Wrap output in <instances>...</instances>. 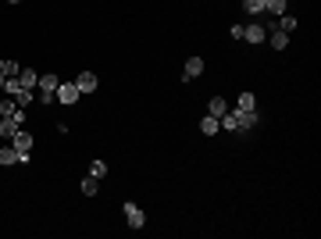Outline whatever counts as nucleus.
<instances>
[{"label": "nucleus", "instance_id": "f257e3e1", "mask_svg": "<svg viewBox=\"0 0 321 239\" xmlns=\"http://www.w3.org/2000/svg\"><path fill=\"white\" fill-rule=\"evenodd\" d=\"M7 143L18 150V164H29V154H32V132H29L25 125H22V129H18L11 140H7Z\"/></svg>", "mask_w": 321, "mask_h": 239}, {"label": "nucleus", "instance_id": "f03ea898", "mask_svg": "<svg viewBox=\"0 0 321 239\" xmlns=\"http://www.w3.org/2000/svg\"><path fill=\"white\" fill-rule=\"evenodd\" d=\"M122 211H125V222H129V229H143V225H147V214H143V211H139L132 200H125V207H122Z\"/></svg>", "mask_w": 321, "mask_h": 239}, {"label": "nucleus", "instance_id": "7ed1b4c3", "mask_svg": "<svg viewBox=\"0 0 321 239\" xmlns=\"http://www.w3.org/2000/svg\"><path fill=\"white\" fill-rule=\"evenodd\" d=\"M79 96H82V93H79V86H75V82H61V86H57V100H61L65 107H72Z\"/></svg>", "mask_w": 321, "mask_h": 239}, {"label": "nucleus", "instance_id": "20e7f679", "mask_svg": "<svg viewBox=\"0 0 321 239\" xmlns=\"http://www.w3.org/2000/svg\"><path fill=\"white\" fill-rule=\"evenodd\" d=\"M243 39H246V43H264V39H268V29H264L260 22H253V25H243Z\"/></svg>", "mask_w": 321, "mask_h": 239}, {"label": "nucleus", "instance_id": "39448f33", "mask_svg": "<svg viewBox=\"0 0 321 239\" xmlns=\"http://www.w3.org/2000/svg\"><path fill=\"white\" fill-rule=\"evenodd\" d=\"M75 86H79V93H96V89H100V79H96V72H79Z\"/></svg>", "mask_w": 321, "mask_h": 239}, {"label": "nucleus", "instance_id": "423d86ee", "mask_svg": "<svg viewBox=\"0 0 321 239\" xmlns=\"http://www.w3.org/2000/svg\"><path fill=\"white\" fill-rule=\"evenodd\" d=\"M236 122H239L236 132H250V129L260 122V114H257V107H253V111H236Z\"/></svg>", "mask_w": 321, "mask_h": 239}, {"label": "nucleus", "instance_id": "0eeeda50", "mask_svg": "<svg viewBox=\"0 0 321 239\" xmlns=\"http://www.w3.org/2000/svg\"><path fill=\"white\" fill-rule=\"evenodd\" d=\"M204 68H207V65H204V57H189V61H186L182 79H196V75H204Z\"/></svg>", "mask_w": 321, "mask_h": 239}, {"label": "nucleus", "instance_id": "6e6552de", "mask_svg": "<svg viewBox=\"0 0 321 239\" xmlns=\"http://www.w3.org/2000/svg\"><path fill=\"white\" fill-rule=\"evenodd\" d=\"M268 43H271L275 50H286V47H289V32H282V29H271V32H268Z\"/></svg>", "mask_w": 321, "mask_h": 239}, {"label": "nucleus", "instance_id": "1a4fd4ad", "mask_svg": "<svg viewBox=\"0 0 321 239\" xmlns=\"http://www.w3.org/2000/svg\"><path fill=\"white\" fill-rule=\"evenodd\" d=\"M225 111H229V100H225V96H211V100H207V114L222 118Z\"/></svg>", "mask_w": 321, "mask_h": 239}, {"label": "nucleus", "instance_id": "9d476101", "mask_svg": "<svg viewBox=\"0 0 321 239\" xmlns=\"http://www.w3.org/2000/svg\"><path fill=\"white\" fill-rule=\"evenodd\" d=\"M200 132H204V136H218V132H222L218 118H214V114H204V118H200Z\"/></svg>", "mask_w": 321, "mask_h": 239}, {"label": "nucleus", "instance_id": "9b49d317", "mask_svg": "<svg viewBox=\"0 0 321 239\" xmlns=\"http://www.w3.org/2000/svg\"><path fill=\"white\" fill-rule=\"evenodd\" d=\"M253 107H257V96L250 89H243L239 96H236V111H253Z\"/></svg>", "mask_w": 321, "mask_h": 239}, {"label": "nucleus", "instance_id": "f8f14e48", "mask_svg": "<svg viewBox=\"0 0 321 239\" xmlns=\"http://www.w3.org/2000/svg\"><path fill=\"white\" fill-rule=\"evenodd\" d=\"M79 189H82V196H96V193H100V178L86 175V178L79 182Z\"/></svg>", "mask_w": 321, "mask_h": 239}, {"label": "nucleus", "instance_id": "ddd939ff", "mask_svg": "<svg viewBox=\"0 0 321 239\" xmlns=\"http://www.w3.org/2000/svg\"><path fill=\"white\" fill-rule=\"evenodd\" d=\"M0 164H4V168H11V164H18V150H14L11 143H4V147H0Z\"/></svg>", "mask_w": 321, "mask_h": 239}, {"label": "nucleus", "instance_id": "4468645a", "mask_svg": "<svg viewBox=\"0 0 321 239\" xmlns=\"http://www.w3.org/2000/svg\"><path fill=\"white\" fill-rule=\"evenodd\" d=\"M32 100H36V93H32V89H25V86L14 93V104H18L22 111H29V104H32Z\"/></svg>", "mask_w": 321, "mask_h": 239}, {"label": "nucleus", "instance_id": "2eb2a0df", "mask_svg": "<svg viewBox=\"0 0 321 239\" xmlns=\"http://www.w3.org/2000/svg\"><path fill=\"white\" fill-rule=\"evenodd\" d=\"M18 129H22V125H18L14 118H0V140H11Z\"/></svg>", "mask_w": 321, "mask_h": 239}, {"label": "nucleus", "instance_id": "dca6fc26", "mask_svg": "<svg viewBox=\"0 0 321 239\" xmlns=\"http://www.w3.org/2000/svg\"><path fill=\"white\" fill-rule=\"evenodd\" d=\"M18 82H22L25 89H32V86L39 82V72H32V68H22V72H18Z\"/></svg>", "mask_w": 321, "mask_h": 239}, {"label": "nucleus", "instance_id": "f3484780", "mask_svg": "<svg viewBox=\"0 0 321 239\" xmlns=\"http://www.w3.org/2000/svg\"><path fill=\"white\" fill-rule=\"evenodd\" d=\"M218 125H222L225 132H236V129H239V122H236V111H225V114L218 118Z\"/></svg>", "mask_w": 321, "mask_h": 239}, {"label": "nucleus", "instance_id": "a211bd4d", "mask_svg": "<svg viewBox=\"0 0 321 239\" xmlns=\"http://www.w3.org/2000/svg\"><path fill=\"white\" fill-rule=\"evenodd\" d=\"M36 86H39L43 93H57V86H61V82H57V75H39V82H36Z\"/></svg>", "mask_w": 321, "mask_h": 239}, {"label": "nucleus", "instance_id": "6ab92c4d", "mask_svg": "<svg viewBox=\"0 0 321 239\" xmlns=\"http://www.w3.org/2000/svg\"><path fill=\"white\" fill-rule=\"evenodd\" d=\"M275 29H282V32H293L296 29V14H278V25Z\"/></svg>", "mask_w": 321, "mask_h": 239}, {"label": "nucleus", "instance_id": "aec40b11", "mask_svg": "<svg viewBox=\"0 0 321 239\" xmlns=\"http://www.w3.org/2000/svg\"><path fill=\"white\" fill-rule=\"evenodd\" d=\"M243 11H246V14H257V18H260V14H264V0H243Z\"/></svg>", "mask_w": 321, "mask_h": 239}, {"label": "nucleus", "instance_id": "412c9836", "mask_svg": "<svg viewBox=\"0 0 321 239\" xmlns=\"http://www.w3.org/2000/svg\"><path fill=\"white\" fill-rule=\"evenodd\" d=\"M86 175H93V178H104V175H107V164H104V161H93Z\"/></svg>", "mask_w": 321, "mask_h": 239}, {"label": "nucleus", "instance_id": "4be33fe9", "mask_svg": "<svg viewBox=\"0 0 321 239\" xmlns=\"http://www.w3.org/2000/svg\"><path fill=\"white\" fill-rule=\"evenodd\" d=\"M36 100H39V104H54V93H43V89H39V93H36Z\"/></svg>", "mask_w": 321, "mask_h": 239}, {"label": "nucleus", "instance_id": "5701e85b", "mask_svg": "<svg viewBox=\"0 0 321 239\" xmlns=\"http://www.w3.org/2000/svg\"><path fill=\"white\" fill-rule=\"evenodd\" d=\"M4 82H7V75H4V72H0V93H4Z\"/></svg>", "mask_w": 321, "mask_h": 239}, {"label": "nucleus", "instance_id": "b1692460", "mask_svg": "<svg viewBox=\"0 0 321 239\" xmlns=\"http://www.w3.org/2000/svg\"><path fill=\"white\" fill-rule=\"evenodd\" d=\"M4 4H22V0H4Z\"/></svg>", "mask_w": 321, "mask_h": 239}]
</instances>
